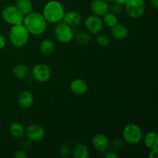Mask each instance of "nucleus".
Returning a JSON list of instances; mask_svg holds the SVG:
<instances>
[{
  "label": "nucleus",
  "mask_w": 158,
  "mask_h": 158,
  "mask_svg": "<svg viewBox=\"0 0 158 158\" xmlns=\"http://www.w3.org/2000/svg\"><path fill=\"white\" fill-rule=\"evenodd\" d=\"M56 49V45L51 39H45L40 45V51L43 55L50 56L53 53Z\"/></svg>",
  "instance_id": "nucleus-18"
},
{
  "label": "nucleus",
  "mask_w": 158,
  "mask_h": 158,
  "mask_svg": "<svg viewBox=\"0 0 158 158\" xmlns=\"http://www.w3.org/2000/svg\"><path fill=\"white\" fill-rule=\"evenodd\" d=\"M63 22L67 25L73 26H77L80 24L82 21L81 15L75 10H70L65 12L63 17Z\"/></svg>",
  "instance_id": "nucleus-13"
},
{
  "label": "nucleus",
  "mask_w": 158,
  "mask_h": 158,
  "mask_svg": "<svg viewBox=\"0 0 158 158\" xmlns=\"http://www.w3.org/2000/svg\"><path fill=\"white\" fill-rule=\"evenodd\" d=\"M110 32L113 38L117 40H124L129 35V30H128L127 27L124 25L119 24V23L111 28Z\"/></svg>",
  "instance_id": "nucleus-15"
},
{
  "label": "nucleus",
  "mask_w": 158,
  "mask_h": 158,
  "mask_svg": "<svg viewBox=\"0 0 158 158\" xmlns=\"http://www.w3.org/2000/svg\"><path fill=\"white\" fill-rule=\"evenodd\" d=\"M34 102V97L29 91H23L18 97L19 105L23 109H28L30 107Z\"/></svg>",
  "instance_id": "nucleus-16"
},
{
  "label": "nucleus",
  "mask_w": 158,
  "mask_h": 158,
  "mask_svg": "<svg viewBox=\"0 0 158 158\" xmlns=\"http://www.w3.org/2000/svg\"><path fill=\"white\" fill-rule=\"evenodd\" d=\"M90 9L94 15L103 16L110 12V6L105 0H92L90 3Z\"/></svg>",
  "instance_id": "nucleus-12"
},
{
  "label": "nucleus",
  "mask_w": 158,
  "mask_h": 158,
  "mask_svg": "<svg viewBox=\"0 0 158 158\" xmlns=\"http://www.w3.org/2000/svg\"><path fill=\"white\" fill-rule=\"evenodd\" d=\"M92 144L94 149L100 154H104L110 147V140L106 135L97 134L92 139Z\"/></svg>",
  "instance_id": "nucleus-11"
},
{
  "label": "nucleus",
  "mask_w": 158,
  "mask_h": 158,
  "mask_svg": "<svg viewBox=\"0 0 158 158\" xmlns=\"http://www.w3.org/2000/svg\"><path fill=\"white\" fill-rule=\"evenodd\" d=\"M97 36L96 38L97 43L101 47H106L110 44V38L105 33H98L97 34Z\"/></svg>",
  "instance_id": "nucleus-25"
},
{
  "label": "nucleus",
  "mask_w": 158,
  "mask_h": 158,
  "mask_svg": "<svg viewBox=\"0 0 158 158\" xmlns=\"http://www.w3.org/2000/svg\"><path fill=\"white\" fill-rule=\"evenodd\" d=\"M151 6L154 8V9H157L158 8V0H150Z\"/></svg>",
  "instance_id": "nucleus-33"
},
{
  "label": "nucleus",
  "mask_w": 158,
  "mask_h": 158,
  "mask_svg": "<svg viewBox=\"0 0 158 158\" xmlns=\"http://www.w3.org/2000/svg\"><path fill=\"white\" fill-rule=\"evenodd\" d=\"M145 147L150 150L158 148V135L155 131H149L143 137Z\"/></svg>",
  "instance_id": "nucleus-17"
},
{
  "label": "nucleus",
  "mask_w": 158,
  "mask_h": 158,
  "mask_svg": "<svg viewBox=\"0 0 158 158\" xmlns=\"http://www.w3.org/2000/svg\"><path fill=\"white\" fill-rule=\"evenodd\" d=\"M69 1H76V0H69Z\"/></svg>",
  "instance_id": "nucleus-36"
},
{
  "label": "nucleus",
  "mask_w": 158,
  "mask_h": 158,
  "mask_svg": "<svg viewBox=\"0 0 158 158\" xmlns=\"http://www.w3.org/2000/svg\"><path fill=\"white\" fill-rule=\"evenodd\" d=\"M6 43V38H5V36L2 35V34L0 33V49H3V48L5 47Z\"/></svg>",
  "instance_id": "nucleus-32"
},
{
  "label": "nucleus",
  "mask_w": 158,
  "mask_h": 158,
  "mask_svg": "<svg viewBox=\"0 0 158 158\" xmlns=\"http://www.w3.org/2000/svg\"><path fill=\"white\" fill-rule=\"evenodd\" d=\"M123 139L129 144H137L143 139V132L138 125L129 123L124 127L122 132Z\"/></svg>",
  "instance_id": "nucleus-4"
},
{
  "label": "nucleus",
  "mask_w": 158,
  "mask_h": 158,
  "mask_svg": "<svg viewBox=\"0 0 158 158\" xmlns=\"http://www.w3.org/2000/svg\"><path fill=\"white\" fill-rule=\"evenodd\" d=\"M2 17L6 23L12 26L22 24L24 19V15L15 6H6L2 11Z\"/></svg>",
  "instance_id": "nucleus-5"
},
{
  "label": "nucleus",
  "mask_w": 158,
  "mask_h": 158,
  "mask_svg": "<svg viewBox=\"0 0 158 158\" xmlns=\"http://www.w3.org/2000/svg\"><path fill=\"white\" fill-rule=\"evenodd\" d=\"M13 74L19 79H25L28 77L29 73V69L25 64H19L15 65L12 69Z\"/></svg>",
  "instance_id": "nucleus-22"
},
{
  "label": "nucleus",
  "mask_w": 158,
  "mask_h": 158,
  "mask_svg": "<svg viewBox=\"0 0 158 158\" xmlns=\"http://www.w3.org/2000/svg\"><path fill=\"white\" fill-rule=\"evenodd\" d=\"M69 88L73 93L77 95H83L88 90V84L84 80L80 78L73 80L69 85Z\"/></svg>",
  "instance_id": "nucleus-14"
},
{
  "label": "nucleus",
  "mask_w": 158,
  "mask_h": 158,
  "mask_svg": "<svg viewBox=\"0 0 158 158\" xmlns=\"http://www.w3.org/2000/svg\"><path fill=\"white\" fill-rule=\"evenodd\" d=\"M64 13L65 11L63 5L57 0H50L47 2L43 7V15L47 23H60L63 19Z\"/></svg>",
  "instance_id": "nucleus-2"
},
{
  "label": "nucleus",
  "mask_w": 158,
  "mask_h": 158,
  "mask_svg": "<svg viewBox=\"0 0 158 158\" xmlns=\"http://www.w3.org/2000/svg\"><path fill=\"white\" fill-rule=\"evenodd\" d=\"M15 6L21 13L26 15L30 13L32 10V0H16Z\"/></svg>",
  "instance_id": "nucleus-21"
},
{
  "label": "nucleus",
  "mask_w": 158,
  "mask_h": 158,
  "mask_svg": "<svg viewBox=\"0 0 158 158\" xmlns=\"http://www.w3.org/2000/svg\"><path fill=\"white\" fill-rule=\"evenodd\" d=\"M123 6L128 16L132 19H138L144 13L146 3L144 0H127Z\"/></svg>",
  "instance_id": "nucleus-7"
},
{
  "label": "nucleus",
  "mask_w": 158,
  "mask_h": 158,
  "mask_svg": "<svg viewBox=\"0 0 158 158\" xmlns=\"http://www.w3.org/2000/svg\"><path fill=\"white\" fill-rule=\"evenodd\" d=\"M27 157V154L23 150H19L15 154V157L16 158H26Z\"/></svg>",
  "instance_id": "nucleus-29"
},
{
  "label": "nucleus",
  "mask_w": 158,
  "mask_h": 158,
  "mask_svg": "<svg viewBox=\"0 0 158 158\" xmlns=\"http://www.w3.org/2000/svg\"><path fill=\"white\" fill-rule=\"evenodd\" d=\"M9 40L15 47L21 48L26 46L29 39V32L24 25L22 24L12 26L9 30Z\"/></svg>",
  "instance_id": "nucleus-3"
},
{
  "label": "nucleus",
  "mask_w": 158,
  "mask_h": 158,
  "mask_svg": "<svg viewBox=\"0 0 158 158\" xmlns=\"http://www.w3.org/2000/svg\"><path fill=\"white\" fill-rule=\"evenodd\" d=\"M74 37H75L77 43L81 45L88 44L91 40L90 33L87 32H83V31L77 32L75 35H74Z\"/></svg>",
  "instance_id": "nucleus-24"
},
{
  "label": "nucleus",
  "mask_w": 158,
  "mask_h": 158,
  "mask_svg": "<svg viewBox=\"0 0 158 158\" xmlns=\"http://www.w3.org/2000/svg\"><path fill=\"white\" fill-rule=\"evenodd\" d=\"M127 2V0H114V2L119 3V4L122 5V6H124Z\"/></svg>",
  "instance_id": "nucleus-34"
},
{
  "label": "nucleus",
  "mask_w": 158,
  "mask_h": 158,
  "mask_svg": "<svg viewBox=\"0 0 158 158\" xmlns=\"http://www.w3.org/2000/svg\"><path fill=\"white\" fill-rule=\"evenodd\" d=\"M60 151L62 156H63V157H68L72 153V148H71V146L69 143H64L61 145Z\"/></svg>",
  "instance_id": "nucleus-26"
},
{
  "label": "nucleus",
  "mask_w": 158,
  "mask_h": 158,
  "mask_svg": "<svg viewBox=\"0 0 158 158\" xmlns=\"http://www.w3.org/2000/svg\"><path fill=\"white\" fill-rule=\"evenodd\" d=\"M25 132L26 129L24 128V126L18 122L12 123L9 127V134L14 138H22L25 135Z\"/></svg>",
  "instance_id": "nucleus-19"
},
{
  "label": "nucleus",
  "mask_w": 158,
  "mask_h": 158,
  "mask_svg": "<svg viewBox=\"0 0 158 158\" xmlns=\"http://www.w3.org/2000/svg\"><path fill=\"white\" fill-rule=\"evenodd\" d=\"M85 27L87 29L88 32L97 35L103 30V19L98 15H89L88 17H86V20H85Z\"/></svg>",
  "instance_id": "nucleus-9"
},
{
  "label": "nucleus",
  "mask_w": 158,
  "mask_h": 158,
  "mask_svg": "<svg viewBox=\"0 0 158 158\" xmlns=\"http://www.w3.org/2000/svg\"><path fill=\"white\" fill-rule=\"evenodd\" d=\"M105 158H118L119 155L115 152V151H107L104 153Z\"/></svg>",
  "instance_id": "nucleus-28"
},
{
  "label": "nucleus",
  "mask_w": 158,
  "mask_h": 158,
  "mask_svg": "<svg viewBox=\"0 0 158 158\" xmlns=\"http://www.w3.org/2000/svg\"><path fill=\"white\" fill-rule=\"evenodd\" d=\"M23 24L27 29L29 34L40 35L46 31L47 22L43 14L36 12H31L24 15Z\"/></svg>",
  "instance_id": "nucleus-1"
},
{
  "label": "nucleus",
  "mask_w": 158,
  "mask_h": 158,
  "mask_svg": "<svg viewBox=\"0 0 158 158\" xmlns=\"http://www.w3.org/2000/svg\"><path fill=\"white\" fill-rule=\"evenodd\" d=\"M123 6H122V5L119 4V3H117V2H114L110 8L111 12H113V13L115 14V15L121 13V12H123Z\"/></svg>",
  "instance_id": "nucleus-27"
},
{
  "label": "nucleus",
  "mask_w": 158,
  "mask_h": 158,
  "mask_svg": "<svg viewBox=\"0 0 158 158\" xmlns=\"http://www.w3.org/2000/svg\"><path fill=\"white\" fill-rule=\"evenodd\" d=\"M106 2H114V0H105Z\"/></svg>",
  "instance_id": "nucleus-35"
},
{
  "label": "nucleus",
  "mask_w": 158,
  "mask_h": 158,
  "mask_svg": "<svg viewBox=\"0 0 158 158\" xmlns=\"http://www.w3.org/2000/svg\"><path fill=\"white\" fill-rule=\"evenodd\" d=\"M26 137L29 140L33 142H38L43 140L45 136V130L41 125L31 124L26 128L25 132Z\"/></svg>",
  "instance_id": "nucleus-10"
},
{
  "label": "nucleus",
  "mask_w": 158,
  "mask_h": 158,
  "mask_svg": "<svg viewBox=\"0 0 158 158\" xmlns=\"http://www.w3.org/2000/svg\"><path fill=\"white\" fill-rule=\"evenodd\" d=\"M32 77L40 83H45L49 80L52 76V72L49 66L44 63H37L32 67L31 71Z\"/></svg>",
  "instance_id": "nucleus-8"
},
{
  "label": "nucleus",
  "mask_w": 158,
  "mask_h": 158,
  "mask_svg": "<svg viewBox=\"0 0 158 158\" xmlns=\"http://www.w3.org/2000/svg\"><path fill=\"white\" fill-rule=\"evenodd\" d=\"M103 17V24H105L108 27L112 28L113 26H114L118 23V19L116 16L115 14H114L113 12H108Z\"/></svg>",
  "instance_id": "nucleus-23"
},
{
  "label": "nucleus",
  "mask_w": 158,
  "mask_h": 158,
  "mask_svg": "<svg viewBox=\"0 0 158 158\" xmlns=\"http://www.w3.org/2000/svg\"><path fill=\"white\" fill-rule=\"evenodd\" d=\"M54 35L57 41L61 43H70L74 38L72 27L63 22L56 23V26L54 28Z\"/></svg>",
  "instance_id": "nucleus-6"
},
{
  "label": "nucleus",
  "mask_w": 158,
  "mask_h": 158,
  "mask_svg": "<svg viewBox=\"0 0 158 158\" xmlns=\"http://www.w3.org/2000/svg\"><path fill=\"white\" fill-rule=\"evenodd\" d=\"M73 156L75 158H87L89 157V150L83 143H78L72 149Z\"/></svg>",
  "instance_id": "nucleus-20"
},
{
  "label": "nucleus",
  "mask_w": 158,
  "mask_h": 158,
  "mask_svg": "<svg viewBox=\"0 0 158 158\" xmlns=\"http://www.w3.org/2000/svg\"><path fill=\"white\" fill-rule=\"evenodd\" d=\"M158 155V148L151 150V152L149 154V158H157Z\"/></svg>",
  "instance_id": "nucleus-31"
},
{
  "label": "nucleus",
  "mask_w": 158,
  "mask_h": 158,
  "mask_svg": "<svg viewBox=\"0 0 158 158\" xmlns=\"http://www.w3.org/2000/svg\"><path fill=\"white\" fill-rule=\"evenodd\" d=\"M122 145H123V142L120 140V139H117L113 142V148L114 149H120V148H122Z\"/></svg>",
  "instance_id": "nucleus-30"
}]
</instances>
